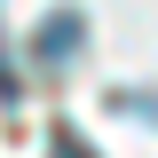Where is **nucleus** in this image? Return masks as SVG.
<instances>
[{
	"instance_id": "f257e3e1",
	"label": "nucleus",
	"mask_w": 158,
	"mask_h": 158,
	"mask_svg": "<svg viewBox=\"0 0 158 158\" xmlns=\"http://www.w3.org/2000/svg\"><path fill=\"white\" fill-rule=\"evenodd\" d=\"M79 40H87V16H79V8H56V16H40V32H32V56L63 71V63L79 56Z\"/></svg>"
},
{
	"instance_id": "f03ea898",
	"label": "nucleus",
	"mask_w": 158,
	"mask_h": 158,
	"mask_svg": "<svg viewBox=\"0 0 158 158\" xmlns=\"http://www.w3.org/2000/svg\"><path fill=\"white\" fill-rule=\"evenodd\" d=\"M48 158H95V150H87V142H79V135H71V127H63V135H56V142H48Z\"/></svg>"
}]
</instances>
